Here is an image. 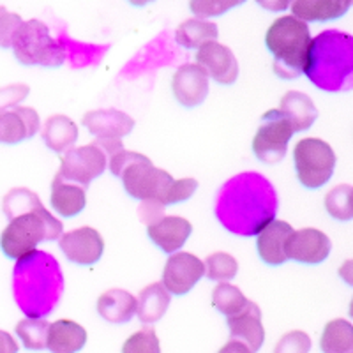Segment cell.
<instances>
[{"mask_svg":"<svg viewBox=\"0 0 353 353\" xmlns=\"http://www.w3.org/2000/svg\"><path fill=\"white\" fill-rule=\"evenodd\" d=\"M279 200L272 182L254 172L232 176L217 191L216 212L223 228L239 237H254L276 219Z\"/></svg>","mask_w":353,"mask_h":353,"instance_id":"obj_1","label":"cell"},{"mask_svg":"<svg viewBox=\"0 0 353 353\" xmlns=\"http://www.w3.org/2000/svg\"><path fill=\"white\" fill-rule=\"evenodd\" d=\"M64 276L61 265L46 251H34L17 261L12 270V295L27 318H44L61 302Z\"/></svg>","mask_w":353,"mask_h":353,"instance_id":"obj_2","label":"cell"},{"mask_svg":"<svg viewBox=\"0 0 353 353\" xmlns=\"http://www.w3.org/2000/svg\"><path fill=\"white\" fill-rule=\"evenodd\" d=\"M304 74L325 92H348L353 87V37L341 30L318 34L309 46Z\"/></svg>","mask_w":353,"mask_h":353,"instance_id":"obj_3","label":"cell"},{"mask_svg":"<svg viewBox=\"0 0 353 353\" xmlns=\"http://www.w3.org/2000/svg\"><path fill=\"white\" fill-rule=\"evenodd\" d=\"M307 23L295 17L277 18L265 34V46L274 57V72L283 80H295L304 74L311 46Z\"/></svg>","mask_w":353,"mask_h":353,"instance_id":"obj_4","label":"cell"},{"mask_svg":"<svg viewBox=\"0 0 353 353\" xmlns=\"http://www.w3.org/2000/svg\"><path fill=\"white\" fill-rule=\"evenodd\" d=\"M110 172L121 179L129 196L140 201L154 200L163 203L173 182V176L166 170L156 168L149 157L125 149L110 156Z\"/></svg>","mask_w":353,"mask_h":353,"instance_id":"obj_5","label":"cell"},{"mask_svg":"<svg viewBox=\"0 0 353 353\" xmlns=\"http://www.w3.org/2000/svg\"><path fill=\"white\" fill-rule=\"evenodd\" d=\"M61 221L39 205L30 212L9 219V225L0 235V248L11 260H21L37 249L39 242L59 241L62 237Z\"/></svg>","mask_w":353,"mask_h":353,"instance_id":"obj_6","label":"cell"},{"mask_svg":"<svg viewBox=\"0 0 353 353\" xmlns=\"http://www.w3.org/2000/svg\"><path fill=\"white\" fill-rule=\"evenodd\" d=\"M11 48L23 65L61 68L65 61V46L53 39L50 28L39 20L23 21L12 37Z\"/></svg>","mask_w":353,"mask_h":353,"instance_id":"obj_7","label":"cell"},{"mask_svg":"<svg viewBox=\"0 0 353 353\" xmlns=\"http://www.w3.org/2000/svg\"><path fill=\"white\" fill-rule=\"evenodd\" d=\"M293 163L301 184L307 189H320L332 176L336 154L327 141L320 138H304L295 145Z\"/></svg>","mask_w":353,"mask_h":353,"instance_id":"obj_8","label":"cell"},{"mask_svg":"<svg viewBox=\"0 0 353 353\" xmlns=\"http://www.w3.org/2000/svg\"><path fill=\"white\" fill-rule=\"evenodd\" d=\"M293 129L279 110L263 113L256 134L253 138V152L265 165H276L285 159Z\"/></svg>","mask_w":353,"mask_h":353,"instance_id":"obj_9","label":"cell"},{"mask_svg":"<svg viewBox=\"0 0 353 353\" xmlns=\"http://www.w3.org/2000/svg\"><path fill=\"white\" fill-rule=\"evenodd\" d=\"M106 165H108L106 154L97 145L90 143L83 147H72L62 156L59 175L64 181L87 189L90 182L103 175Z\"/></svg>","mask_w":353,"mask_h":353,"instance_id":"obj_10","label":"cell"},{"mask_svg":"<svg viewBox=\"0 0 353 353\" xmlns=\"http://www.w3.org/2000/svg\"><path fill=\"white\" fill-rule=\"evenodd\" d=\"M205 274L203 261L191 253H173L166 260L161 285L172 295H185Z\"/></svg>","mask_w":353,"mask_h":353,"instance_id":"obj_11","label":"cell"},{"mask_svg":"<svg viewBox=\"0 0 353 353\" xmlns=\"http://www.w3.org/2000/svg\"><path fill=\"white\" fill-rule=\"evenodd\" d=\"M59 245L69 261L81 267L97 263L105 251V241L101 237V233L90 226H81V228L64 233L59 239Z\"/></svg>","mask_w":353,"mask_h":353,"instance_id":"obj_12","label":"cell"},{"mask_svg":"<svg viewBox=\"0 0 353 353\" xmlns=\"http://www.w3.org/2000/svg\"><path fill=\"white\" fill-rule=\"evenodd\" d=\"M196 65L205 74L221 85H233L239 78V62L228 46L221 43H207L196 53Z\"/></svg>","mask_w":353,"mask_h":353,"instance_id":"obj_13","label":"cell"},{"mask_svg":"<svg viewBox=\"0 0 353 353\" xmlns=\"http://www.w3.org/2000/svg\"><path fill=\"white\" fill-rule=\"evenodd\" d=\"M330 239L325 233L314 228H302L293 232L286 245V256L288 260L304 265H320L329 258Z\"/></svg>","mask_w":353,"mask_h":353,"instance_id":"obj_14","label":"cell"},{"mask_svg":"<svg viewBox=\"0 0 353 353\" xmlns=\"http://www.w3.org/2000/svg\"><path fill=\"white\" fill-rule=\"evenodd\" d=\"M172 90L179 105L184 108H196L207 99L209 77L196 64H184L176 69L172 80Z\"/></svg>","mask_w":353,"mask_h":353,"instance_id":"obj_15","label":"cell"},{"mask_svg":"<svg viewBox=\"0 0 353 353\" xmlns=\"http://www.w3.org/2000/svg\"><path fill=\"white\" fill-rule=\"evenodd\" d=\"M81 124L92 132L97 140H122L134 128V121L121 110H92L85 113Z\"/></svg>","mask_w":353,"mask_h":353,"instance_id":"obj_16","label":"cell"},{"mask_svg":"<svg viewBox=\"0 0 353 353\" xmlns=\"http://www.w3.org/2000/svg\"><path fill=\"white\" fill-rule=\"evenodd\" d=\"M41 121L34 108L18 106L14 110L0 113V143L17 145L36 137Z\"/></svg>","mask_w":353,"mask_h":353,"instance_id":"obj_17","label":"cell"},{"mask_svg":"<svg viewBox=\"0 0 353 353\" xmlns=\"http://www.w3.org/2000/svg\"><path fill=\"white\" fill-rule=\"evenodd\" d=\"M228 329L232 341L242 343V345L248 346L249 352L256 353L265 339L260 305L249 301L241 313L228 318Z\"/></svg>","mask_w":353,"mask_h":353,"instance_id":"obj_18","label":"cell"},{"mask_svg":"<svg viewBox=\"0 0 353 353\" xmlns=\"http://www.w3.org/2000/svg\"><path fill=\"white\" fill-rule=\"evenodd\" d=\"M191 223L179 216H163L147 228L150 241L166 254L176 253L191 237Z\"/></svg>","mask_w":353,"mask_h":353,"instance_id":"obj_19","label":"cell"},{"mask_svg":"<svg viewBox=\"0 0 353 353\" xmlns=\"http://www.w3.org/2000/svg\"><path fill=\"white\" fill-rule=\"evenodd\" d=\"M293 228L281 219L270 221L269 225L265 226L258 233L256 249L261 260L267 265L279 267L285 261H288L286 256V245H288L290 237H292Z\"/></svg>","mask_w":353,"mask_h":353,"instance_id":"obj_20","label":"cell"},{"mask_svg":"<svg viewBox=\"0 0 353 353\" xmlns=\"http://www.w3.org/2000/svg\"><path fill=\"white\" fill-rule=\"evenodd\" d=\"M279 112L290 122L293 132L307 131L318 119V108L311 97L297 90H290L283 96Z\"/></svg>","mask_w":353,"mask_h":353,"instance_id":"obj_21","label":"cell"},{"mask_svg":"<svg viewBox=\"0 0 353 353\" xmlns=\"http://www.w3.org/2000/svg\"><path fill=\"white\" fill-rule=\"evenodd\" d=\"M97 313L108 323L122 325L137 314V299L125 290H108L97 301Z\"/></svg>","mask_w":353,"mask_h":353,"instance_id":"obj_22","label":"cell"},{"mask_svg":"<svg viewBox=\"0 0 353 353\" xmlns=\"http://www.w3.org/2000/svg\"><path fill=\"white\" fill-rule=\"evenodd\" d=\"M87 343V330L77 321L57 320L50 323L46 348L52 353H78Z\"/></svg>","mask_w":353,"mask_h":353,"instance_id":"obj_23","label":"cell"},{"mask_svg":"<svg viewBox=\"0 0 353 353\" xmlns=\"http://www.w3.org/2000/svg\"><path fill=\"white\" fill-rule=\"evenodd\" d=\"M292 17L301 21H330L345 17L352 8L350 0H297L292 6Z\"/></svg>","mask_w":353,"mask_h":353,"instance_id":"obj_24","label":"cell"},{"mask_svg":"<svg viewBox=\"0 0 353 353\" xmlns=\"http://www.w3.org/2000/svg\"><path fill=\"white\" fill-rule=\"evenodd\" d=\"M87 205V189L64 181L59 173L52 182V207L64 217L78 216Z\"/></svg>","mask_w":353,"mask_h":353,"instance_id":"obj_25","label":"cell"},{"mask_svg":"<svg viewBox=\"0 0 353 353\" xmlns=\"http://www.w3.org/2000/svg\"><path fill=\"white\" fill-rule=\"evenodd\" d=\"M168 290L161 283H152V285L145 286L138 295L137 301V316L143 325H152L156 321L165 316V313L170 307Z\"/></svg>","mask_w":353,"mask_h":353,"instance_id":"obj_26","label":"cell"},{"mask_svg":"<svg viewBox=\"0 0 353 353\" xmlns=\"http://www.w3.org/2000/svg\"><path fill=\"white\" fill-rule=\"evenodd\" d=\"M43 140L53 152H68L78 140L77 124L65 115H52L43 125Z\"/></svg>","mask_w":353,"mask_h":353,"instance_id":"obj_27","label":"cell"},{"mask_svg":"<svg viewBox=\"0 0 353 353\" xmlns=\"http://www.w3.org/2000/svg\"><path fill=\"white\" fill-rule=\"evenodd\" d=\"M217 36H219V30H217L216 23L196 20V18L182 21L176 27L175 32L176 43L189 50H200L207 43H214L217 39Z\"/></svg>","mask_w":353,"mask_h":353,"instance_id":"obj_28","label":"cell"},{"mask_svg":"<svg viewBox=\"0 0 353 353\" xmlns=\"http://www.w3.org/2000/svg\"><path fill=\"white\" fill-rule=\"evenodd\" d=\"M320 348L323 353H353V327L348 320L329 321L321 332Z\"/></svg>","mask_w":353,"mask_h":353,"instance_id":"obj_29","label":"cell"},{"mask_svg":"<svg viewBox=\"0 0 353 353\" xmlns=\"http://www.w3.org/2000/svg\"><path fill=\"white\" fill-rule=\"evenodd\" d=\"M248 299L237 286L230 285V283H219L212 292V305L225 314L226 318L235 316L248 305Z\"/></svg>","mask_w":353,"mask_h":353,"instance_id":"obj_30","label":"cell"},{"mask_svg":"<svg viewBox=\"0 0 353 353\" xmlns=\"http://www.w3.org/2000/svg\"><path fill=\"white\" fill-rule=\"evenodd\" d=\"M50 323L44 318H25L17 325V336L27 350L41 352L46 348Z\"/></svg>","mask_w":353,"mask_h":353,"instance_id":"obj_31","label":"cell"},{"mask_svg":"<svg viewBox=\"0 0 353 353\" xmlns=\"http://www.w3.org/2000/svg\"><path fill=\"white\" fill-rule=\"evenodd\" d=\"M205 274L210 279V281L217 283H228L232 281L233 277L237 276L239 263L237 260L228 253H212L207 256V260L203 261Z\"/></svg>","mask_w":353,"mask_h":353,"instance_id":"obj_32","label":"cell"},{"mask_svg":"<svg viewBox=\"0 0 353 353\" xmlns=\"http://www.w3.org/2000/svg\"><path fill=\"white\" fill-rule=\"evenodd\" d=\"M353 189L350 184H339L332 188L325 196V209L334 219L350 221L353 217L352 207Z\"/></svg>","mask_w":353,"mask_h":353,"instance_id":"obj_33","label":"cell"},{"mask_svg":"<svg viewBox=\"0 0 353 353\" xmlns=\"http://www.w3.org/2000/svg\"><path fill=\"white\" fill-rule=\"evenodd\" d=\"M41 203L39 196L32 191H28L25 188H17L11 189L8 194H6L4 201H2V209L8 219L20 216V214L30 212V210L37 209Z\"/></svg>","mask_w":353,"mask_h":353,"instance_id":"obj_34","label":"cell"},{"mask_svg":"<svg viewBox=\"0 0 353 353\" xmlns=\"http://www.w3.org/2000/svg\"><path fill=\"white\" fill-rule=\"evenodd\" d=\"M122 353H161L159 337L150 327L138 330L122 346Z\"/></svg>","mask_w":353,"mask_h":353,"instance_id":"obj_35","label":"cell"},{"mask_svg":"<svg viewBox=\"0 0 353 353\" xmlns=\"http://www.w3.org/2000/svg\"><path fill=\"white\" fill-rule=\"evenodd\" d=\"M311 337L302 330H292L277 341L274 353H309L311 352Z\"/></svg>","mask_w":353,"mask_h":353,"instance_id":"obj_36","label":"cell"},{"mask_svg":"<svg viewBox=\"0 0 353 353\" xmlns=\"http://www.w3.org/2000/svg\"><path fill=\"white\" fill-rule=\"evenodd\" d=\"M241 6V2H221V0H194L189 4L196 20H205V18L221 17L230 9Z\"/></svg>","mask_w":353,"mask_h":353,"instance_id":"obj_37","label":"cell"},{"mask_svg":"<svg viewBox=\"0 0 353 353\" xmlns=\"http://www.w3.org/2000/svg\"><path fill=\"white\" fill-rule=\"evenodd\" d=\"M196 189L198 181H194V179H181V181H175V179H173L168 191H166L163 203H165L166 207V205H175L181 203V201L189 200V198L196 193Z\"/></svg>","mask_w":353,"mask_h":353,"instance_id":"obj_38","label":"cell"},{"mask_svg":"<svg viewBox=\"0 0 353 353\" xmlns=\"http://www.w3.org/2000/svg\"><path fill=\"white\" fill-rule=\"evenodd\" d=\"M23 23L20 14L8 11L0 6V48H11L12 37Z\"/></svg>","mask_w":353,"mask_h":353,"instance_id":"obj_39","label":"cell"},{"mask_svg":"<svg viewBox=\"0 0 353 353\" xmlns=\"http://www.w3.org/2000/svg\"><path fill=\"white\" fill-rule=\"evenodd\" d=\"M28 92H30V88L23 83L8 85V87L0 88V113L8 112V108L21 103L28 96Z\"/></svg>","mask_w":353,"mask_h":353,"instance_id":"obj_40","label":"cell"},{"mask_svg":"<svg viewBox=\"0 0 353 353\" xmlns=\"http://www.w3.org/2000/svg\"><path fill=\"white\" fill-rule=\"evenodd\" d=\"M163 214H165V205L154 200L141 201L140 209H138V216H140V219L143 221L147 226L156 223L157 219H161Z\"/></svg>","mask_w":353,"mask_h":353,"instance_id":"obj_41","label":"cell"},{"mask_svg":"<svg viewBox=\"0 0 353 353\" xmlns=\"http://www.w3.org/2000/svg\"><path fill=\"white\" fill-rule=\"evenodd\" d=\"M0 353H18L17 339L6 330H0Z\"/></svg>","mask_w":353,"mask_h":353,"instance_id":"obj_42","label":"cell"},{"mask_svg":"<svg viewBox=\"0 0 353 353\" xmlns=\"http://www.w3.org/2000/svg\"><path fill=\"white\" fill-rule=\"evenodd\" d=\"M217 353H251L245 345L239 341H228Z\"/></svg>","mask_w":353,"mask_h":353,"instance_id":"obj_43","label":"cell"},{"mask_svg":"<svg viewBox=\"0 0 353 353\" xmlns=\"http://www.w3.org/2000/svg\"><path fill=\"white\" fill-rule=\"evenodd\" d=\"M261 8L269 9V11H285L286 8H288V2H285V0H279V2H269V4H265V2H260Z\"/></svg>","mask_w":353,"mask_h":353,"instance_id":"obj_44","label":"cell"}]
</instances>
